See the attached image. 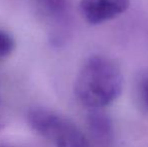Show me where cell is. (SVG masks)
Instances as JSON below:
<instances>
[{"instance_id":"1","label":"cell","mask_w":148,"mask_h":147,"mask_svg":"<svg viewBox=\"0 0 148 147\" xmlns=\"http://www.w3.org/2000/svg\"><path fill=\"white\" fill-rule=\"evenodd\" d=\"M122 89L121 69L113 59L104 55L90 57L83 64L75 83L78 100L92 110L112 104Z\"/></svg>"},{"instance_id":"2","label":"cell","mask_w":148,"mask_h":147,"mask_svg":"<svg viewBox=\"0 0 148 147\" xmlns=\"http://www.w3.org/2000/svg\"><path fill=\"white\" fill-rule=\"evenodd\" d=\"M27 122L35 133L55 147H90L87 137L74 122L49 109H31Z\"/></svg>"},{"instance_id":"3","label":"cell","mask_w":148,"mask_h":147,"mask_svg":"<svg viewBox=\"0 0 148 147\" xmlns=\"http://www.w3.org/2000/svg\"><path fill=\"white\" fill-rule=\"evenodd\" d=\"M130 5V0H81L80 11L90 24H100L118 17Z\"/></svg>"},{"instance_id":"4","label":"cell","mask_w":148,"mask_h":147,"mask_svg":"<svg viewBox=\"0 0 148 147\" xmlns=\"http://www.w3.org/2000/svg\"><path fill=\"white\" fill-rule=\"evenodd\" d=\"M88 126L95 140L103 147H111L114 131L110 118L103 112L92 110L88 116Z\"/></svg>"},{"instance_id":"5","label":"cell","mask_w":148,"mask_h":147,"mask_svg":"<svg viewBox=\"0 0 148 147\" xmlns=\"http://www.w3.org/2000/svg\"><path fill=\"white\" fill-rule=\"evenodd\" d=\"M36 2L41 12L53 19H60L68 11L69 0H36Z\"/></svg>"},{"instance_id":"6","label":"cell","mask_w":148,"mask_h":147,"mask_svg":"<svg viewBox=\"0 0 148 147\" xmlns=\"http://www.w3.org/2000/svg\"><path fill=\"white\" fill-rule=\"evenodd\" d=\"M136 96L141 106L148 111V71L139 75L135 85Z\"/></svg>"},{"instance_id":"7","label":"cell","mask_w":148,"mask_h":147,"mask_svg":"<svg viewBox=\"0 0 148 147\" xmlns=\"http://www.w3.org/2000/svg\"><path fill=\"white\" fill-rule=\"evenodd\" d=\"M15 49V40L7 31L0 29V59L9 57Z\"/></svg>"},{"instance_id":"8","label":"cell","mask_w":148,"mask_h":147,"mask_svg":"<svg viewBox=\"0 0 148 147\" xmlns=\"http://www.w3.org/2000/svg\"><path fill=\"white\" fill-rule=\"evenodd\" d=\"M0 147H11V146H7V145H0Z\"/></svg>"}]
</instances>
